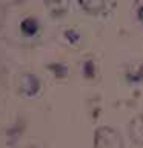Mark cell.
Returning a JSON list of instances; mask_svg holds the SVG:
<instances>
[{
  "instance_id": "obj_5",
  "label": "cell",
  "mask_w": 143,
  "mask_h": 148,
  "mask_svg": "<svg viewBox=\"0 0 143 148\" xmlns=\"http://www.w3.org/2000/svg\"><path fill=\"white\" fill-rule=\"evenodd\" d=\"M37 28H39V23H37L35 20H32V18H28V20H25L22 23V29H23V32H26L28 36L34 34V32L37 31Z\"/></svg>"
},
{
  "instance_id": "obj_3",
  "label": "cell",
  "mask_w": 143,
  "mask_h": 148,
  "mask_svg": "<svg viewBox=\"0 0 143 148\" xmlns=\"http://www.w3.org/2000/svg\"><path fill=\"white\" fill-rule=\"evenodd\" d=\"M80 6L91 14L101 12L105 9V0H78Z\"/></svg>"
},
{
  "instance_id": "obj_4",
  "label": "cell",
  "mask_w": 143,
  "mask_h": 148,
  "mask_svg": "<svg viewBox=\"0 0 143 148\" xmlns=\"http://www.w3.org/2000/svg\"><path fill=\"white\" fill-rule=\"evenodd\" d=\"M46 5L55 12H63L68 6V0H46Z\"/></svg>"
},
{
  "instance_id": "obj_1",
  "label": "cell",
  "mask_w": 143,
  "mask_h": 148,
  "mask_svg": "<svg viewBox=\"0 0 143 148\" xmlns=\"http://www.w3.org/2000/svg\"><path fill=\"white\" fill-rule=\"evenodd\" d=\"M94 148H123V140L115 130L101 127L95 131Z\"/></svg>"
},
{
  "instance_id": "obj_2",
  "label": "cell",
  "mask_w": 143,
  "mask_h": 148,
  "mask_svg": "<svg viewBox=\"0 0 143 148\" xmlns=\"http://www.w3.org/2000/svg\"><path fill=\"white\" fill-rule=\"evenodd\" d=\"M18 86H20V91L25 96L32 97V96H35L37 92H39V90H40V80L34 76V74L26 73V74H23V76L20 77Z\"/></svg>"
}]
</instances>
